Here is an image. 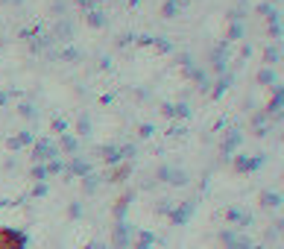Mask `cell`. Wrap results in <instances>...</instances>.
<instances>
[{"label":"cell","mask_w":284,"mask_h":249,"mask_svg":"<svg viewBox=\"0 0 284 249\" xmlns=\"http://www.w3.org/2000/svg\"><path fill=\"white\" fill-rule=\"evenodd\" d=\"M26 238L15 229H0V249H23Z\"/></svg>","instance_id":"1"},{"label":"cell","mask_w":284,"mask_h":249,"mask_svg":"<svg viewBox=\"0 0 284 249\" xmlns=\"http://www.w3.org/2000/svg\"><path fill=\"white\" fill-rule=\"evenodd\" d=\"M53 156H59V150H56V144L47 141V138H41V141L35 144V150H32V158H35V161H50Z\"/></svg>","instance_id":"2"},{"label":"cell","mask_w":284,"mask_h":249,"mask_svg":"<svg viewBox=\"0 0 284 249\" xmlns=\"http://www.w3.org/2000/svg\"><path fill=\"white\" fill-rule=\"evenodd\" d=\"M158 176H161L164 182H173V185H185V182H188V173H185V170H173V167H161Z\"/></svg>","instance_id":"3"},{"label":"cell","mask_w":284,"mask_h":249,"mask_svg":"<svg viewBox=\"0 0 284 249\" xmlns=\"http://www.w3.org/2000/svg\"><path fill=\"white\" fill-rule=\"evenodd\" d=\"M240 141H243V135H240V132H232V135H229V138L223 141V153L229 156V153H232V150H235V147H238Z\"/></svg>","instance_id":"4"},{"label":"cell","mask_w":284,"mask_h":249,"mask_svg":"<svg viewBox=\"0 0 284 249\" xmlns=\"http://www.w3.org/2000/svg\"><path fill=\"white\" fill-rule=\"evenodd\" d=\"M70 173H76V176H88V173H91V167H88V161L73 158V161H70Z\"/></svg>","instance_id":"5"},{"label":"cell","mask_w":284,"mask_h":249,"mask_svg":"<svg viewBox=\"0 0 284 249\" xmlns=\"http://www.w3.org/2000/svg\"><path fill=\"white\" fill-rule=\"evenodd\" d=\"M91 26H106V15L100 12V9H94V12H88V18H85Z\"/></svg>","instance_id":"6"},{"label":"cell","mask_w":284,"mask_h":249,"mask_svg":"<svg viewBox=\"0 0 284 249\" xmlns=\"http://www.w3.org/2000/svg\"><path fill=\"white\" fill-rule=\"evenodd\" d=\"M258 82H261V85H276V70H273V68H264V70L258 73Z\"/></svg>","instance_id":"7"},{"label":"cell","mask_w":284,"mask_h":249,"mask_svg":"<svg viewBox=\"0 0 284 249\" xmlns=\"http://www.w3.org/2000/svg\"><path fill=\"white\" fill-rule=\"evenodd\" d=\"M29 141H32V135H29V132H21L18 138H9V147L18 150V147H23V144H29Z\"/></svg>","instance_id":"8"},{"label":"cell","mask_w":284,"mask_h":249,"mask_svg":"<svg viewBox=\"0 0 284 249\" xmlns=\"http://www.w3.org/2000/svg\"><path fill=\"white\" fill-rule=\"evenodd\" d=\"M62 150L65 153H76V138L67 135V132H62Z\"/></svg>","instance_id":"9"},{"label":"cell","mask_w":284,"mask_h":249,"mask_svg":"<svg viewBox=\"0 0 284 249\" xmlns=\"http://www.w3.org/2000/svg\"><path fill=\"white\" fill-rule=\"evenodd\" d=\"M279 59H282V50H279V47H267V53H264V62H267V65H276Z\"/></svg>","instance_id":"10"},{"label":"cell","mask_w":284,"mask_h":249,"mask_svg":"<svg viewBox=\"0 0 284 249\" xmlns=\"http://www.w3.org/2000/svg\"><path fill=\"white\" fill-rule=\"evenodd\" d=\"M240 35H243V26H240V23H232L229 32H226V41H238Z\"/></svg>","instance_id":"11"},{"label":"cell","mask_w":284,"mask_h":249,"mask_svg":"<svg viewBox=\"0 0 284 249\" xmlns=\"http://www.w3.org/2000/svg\"><path fill=\"white\" fill-rule=\"evenodd\" d=\"M229 85H232V73H229V76H223V79L217 82V88H214V97H220V94H223Z\"/></svg>","instance_id":"12"},{"label":"cell","mask_w":284,"mask_h":249,"mask_svg":"<svg viewBox=\"0 0 284 249\" xmlns=\"http://www.w3.org/2000/svg\"><path fill=\"white\" fill-rule=\"evenodd\" d=\"M18 112H21L23 117H38V112H35V106H29V103H23V106H21Z\"/></svg>","instance_id":"13"},{"label":"cell","mask_w":284,"mask_h":249,"mask_svg":"<svg viewBox=\"0 0 284 249\" xmlns=\"http://www.w3.org/2000/svg\"><path fill=\"white\" fill-rule=\"evenodd\" d=\"M176 9H179V3H176V0H167V3H164V15H167V18H173V15H176Z\"/></svg>","instance_id":"14"},{"label":"cell","mask_w":284,"mask_h":249,"mask_svg":"<svg viewBox=\"0 0 284 249\" xmlns=\"http://www.w3.org/2000/svg\"><path fill=\"white\" fill-rule=\"evenodd\" d=\"M126 173H129V164H120V167L114 170V179H111V182H123V176H126Z\"/></svg>","instance_id":"15"},{"label":"cell","mask_w":284,"mask_h":249,"mask_svg":"<svg viewBox=\"0 0 284 249\" xmlns=\"http://www.w3.org/2000/svg\"><path fill=\"white\" fill-rule=\"evenodd\" d=\"M91 132V120L88 117H79V135H88Z\"/></svg>","instance_id":"16"},{"label":"cell","mask_w":284,"mask_h":249,"mask_svg":"<svg viewBox=\"0 0 284 249\" xmlns=\"http://www.w3.org/2000/svg\"><path fill=\"white\" fill-rule=\"evenodd\" d=\"M62 59H70V62H76V59H79V50H65V53H62Z\"/></svg>","instance_id":"17"},{"label":"cell","mask_w":284,"mask_h":249,"mask_svg":"<svg viewBox=\"0 0 284 249\" xmlns=\"http://www.w3.org/2000/svg\"><path fill=\"white\" fill-rule=\"evenodd\" d=\"M47 176V170H44V164H38L35 170H32V179H44Z\"/></svg>","instance_id":"18"},{"label":"cell","mask_w":284,"mask_h":249,"mask_svg":"<svg viewBox=\"0 0 284 249\" xmlns=\"http://www.w3.org/2000/svg\"><path fill=\"white\" fill-rule=\"evenodd\" d=\"M97 188V176H88V182H85V191H94Z\"/></svg>","instance_id":"19"},{"label":"cell","mask_w":284,"mask_h":249,"mask_svg":"<svg viewBox=\"0 0 284 249\" xmlns=\"http://www.w3.org/2000/svg\"><path fill=\"white\" fill-rule=\"evenodd\" d=\"M264 200H267V205H279V194H267Z\"/></svg>","instance_id":"20"},{"label":"cell","mask_w":284,"mask_h":249,"mask_svg":"<svg viewBox=\"0 0 284 249\" xmlns=\"http://www.w3.org/2000/svg\"><path fill=\"white\" fill-rule=\"evenodd\" d=\"M141 135H144V138H150V135H153V126H150V123H144V126H141Z\"/></svg>","instance_id":"21"},{"label":"cell","mask_w":284,"mask_h":249,"mask_svg":"<svg viewBox=\"0 0 284 249\" xmlns=\"http://www.w3.org/2000/svg\"><path fill=\"white\" fill-rule=\"evenodd\" d=\"M6 100H9V94H6V91H0V106H6Z\"/></svg>","instance_id":"22"}]
</instances>
